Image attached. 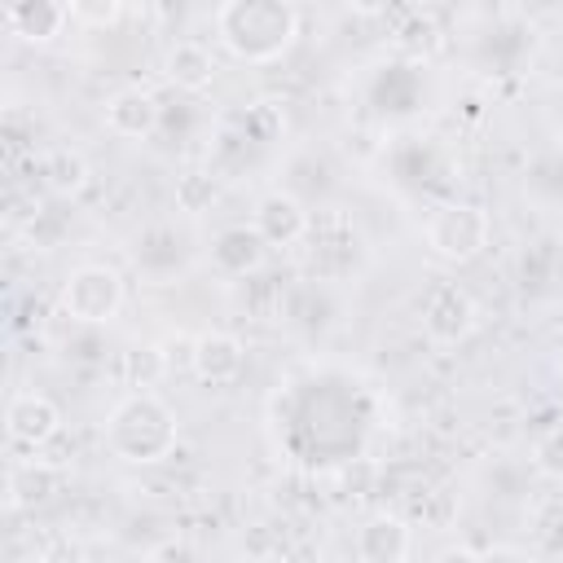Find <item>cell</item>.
<instances>
[{"mask_svg":"<svg viewBox=\"0 0 563 563\" xmlns=\"http://www.w3.org/2000/svg\"><path fill=\"white\" fill-rule=\"evenodd\" d=\"M422 238H427V246H431L440 260L466 264V260L484 255V246H488V238H493V220H488V211L475 207V202H444V207L431 211Z\"/></svg>","mask_w":563,"mask_h":563,"instance_id":"3","label":"cell"},{"mask_svg":"<svg viewBox=\"0 0 563 563\" xmlns=\"http://www.w3.org/2000/svg\"><path fill=\"white\" fill-rule=\"evenodd\" d=\"M123 277L110 264H79L57 295V308L79 325H106L123 308Z\"/></svg>","mask_w":563,"mask_h":563,"instance_id":"4","label":"cell"},{"mask_svg":"<svg viewBox=\"0 0 563 563\" xmlns=\"http://www.w3.org/2000/svg\"><path fill=\"white\" fill-rule=\"evenodd\" d=\"M176 435H180V422H176L172 405L158 400L154 391L123 396L106 418V444L114 449V457L136 462V466L163 462L176 449Z\"/></svg>","mask_w":563,"mask_h":563,"instance_id":"2","label":"cell"},{"mask_svg":"<svg viewBox=\"0 0 563 563\" xmlns=\"http://www.w3.org/2000/svg\"><path fill=\"white\" fill-rule=\"evenodd\" d=\"M435 563H484V554L479 550H471V545H444L440 554H435Z\"/></svg>","mask_w":563,"mask_h":563,"instance_id":"22","label":"cell"},{"mask_svg":"<svg viewBox=\"0 0 563 563\" xmlns=\"http://www.w3.org/2000/svg\"><path fill=\"white\" fill-rule=\"evenodd\" d=\"M308 220L312 216L303 211V202L286 189H273L255 202V229L268 246H295L299 238H308Z\"/></svg>","mask_w":563,"mask_h":563,"instance_id":"9","label":"cell"},{"mask_svg":"<svg viewBox=\"0 0 563 563\" xmlns=\"http://www.w3.org/2000/svg\"><path fill=\"white\" fill-rule=\"evenodd\" d=\"M194 378L202 387H233L246 369V347L238 334L229 330H207L194 339V361H189Z\"/></svg>","mask_w":563,"mask_h":563,"instance_id":"6","label":"cell"},{"mask_svg":"<svg viewBox=\"0 0 563 563\" xmlns=\"http://www.w3.org/2000/svg\"><path fill=\"white\" fill-rule=\"evenodd\" d=\"M220 44L251 66L277 62L299 35V9L286 0H229L216 9Z\"/></svg>","mask_w":563,"mask_h":563,"instance_id":"1","label":"cell"},{"mask_svg":"<svg viewBox=\"0 0 563 563\" xmlns=\"http://www.w3.org/2000/svg\"><path fill=\"white\" fill-rule=\"evenodd\" d=\"M413 550V528L405 515L378 510L356 528V559L361 563H405Z\"/></svg>","mask_w":563,"mask_h":563,"instance_id":"8","label":"cell"},{"mask_svg":"<svg viewBox=\"0 0 563 563\" xmlns=\"http://www.w3.org/2000/svg\"><path fill=\"white\" fill-rule=\"evenodd\" d=\"M532 471L541 479L563 484V427H550V431L537 435V444H532Z\"/></svg>","mask_w":563,"mask_h":563,"instance_id":"19","label":"cell"},{"mask_svg":"<svg viewBox=\"0 0 563 563\" xmlns=\"http://www.w3.org/2000/svg\"><path fill=\"white\" fill-rule=\"evenodd\" d=\"M40 176H44V185H48L53 194H79V189L88 185V163H84L79 150L57 145V150H48V154L40 158Z\"/></svg>","mask_w":563,"mask_h":563,"instance_id":"16","label":"cell"},{"mask_svg":"<svg viewBox=\"0 0 563 563\" xmlns=\"http://www.w3.org/2000/svg\"><path fill=\"white\" fill-rule=\"evenodd\" d=\"M163 75L185 92H207L216 84V57L198 40H176L163 57Z\"/></svg>","mask_w":563,"mask_h":563,"instance_id":"13","label":"cell"},{"mask_svg":"<svg viewBox=\"0 0 563 563\" xmlns=\"http://www.w3.org/2000/svg\"><path fill=\"white\" fill-rule=\"evenodd\" d=\"M559 330H563V295H559Z\"/></svg>","mask_w":563,"mask_h":563,"instance_id":"23","label":"cell"},{"mask_svg":"<svg viewBox=\"0 0 563 563\" xmlns=\"http://www.w3.org/2000/svg\"><path fill=\"white\" fill-rule=\"evenodd\" d=\"M559 374H563V361H559Z\"/></svg>","mask_w":563,"mask_h":563,"instance_id":"24","label":"cell"},{"mask_svg":"<svg viewBox=\"0 0 563 563\" xmlns=\"http://www.w3.org/2000/svg\"><path fill=\"white\" fill-rule=\"evenodd\" d=\"M242 128L251 132V141L268 145V141H277V136L286 132V110H282L277 101H255V106L242 114Z\"/></svg>","mask_w":563,"mask_h":563,"instance_id":"18","label":"cell"},{"mask_svg":"<svg viewBox=\"0 0 563 563\" xmlns=\"http://www.w3.org/2000/svg\"><path fill=\"white\" fill-rule=\"evenodd\" d=\"M264 251H268V242L260 238L255 224H229L211 242V264L224 277H246V273H255L264 264Z\"/></svg>","mask_w":563,"mask_h":563,"instance_id":"10","label":"cell"},{"mask_svg":"<svg viewBox=\"0 0 563 563\" xmlns=\"http://www.w3.org/2000/svg\"><path fill=\"white\" fill-rule=\"evenodd\" d=\"M57 484H62V475H57L53 462H44V457L18 462V466H9V484H4L9 488V506H35V501L53 497Z\"/></svg>","mask_w":563,"mask_h":563,"instance_id":"14","label":"cell"},{"mask_svg":"<svg viewBox=\"0 0 563 563\" xmlns=\"http://www.w3.org/2000/svg\"><path fill=\"white\" fill-rule=\"evenodd\" d=\"M475 321H479V308L471 290L457 282H440L422 303V330L431 343H462L475 330Z\"/></svg>","mask_w":563,"mask_h":563,"instance_id":"5","label":"cell"},{"mask_svg":"<svg viewBox=\"0 0 563 563\" xmlns=\"http://www.w3.org/2000/svg\"><path fill=\"white\" fill-rule=\"evenodd\" d=\"M35 563H88V545L70 532H53L44 545H40V559Z\"/></svg>","mask_w":563,"mask_h":563,"instance_id":"21","label":"cell"},{"mask_svg":"<svg viewBox=\"0 0 563 563\" xmlns=\"http://www.w3.org/2000/svg\"><path fill=\"white\" fill-rule=\"evenodd\" d=\"M158 114H163V106L145 88H119L106 101V128L114 136H150L158 128Z\"/></svg>","mask_w":563,"mask_h":563,"instance_id":"12","label":"cell"},{"mask_svg":"<svg viewBox=\"0 0 563 563\" xmlns=\"http://www.w3.org/2000/svg\"><path fill=\"white\" fill-rule=\"evenodd\" d=\"M216 198H220V180H216V172L194 167V172H180V176H176V207H180L185 216H202V211H211Z\"/></svg>","mask_w":563,"mask_h":563,"instance_id":"17","label":"cell"},{"mask_svg":"<svg viewBox=\"0 0 563 563\" xmlns=\"http://www.w3.org/2000/svg\"><path fill=\"white\" fill-rule=\"evenodd\" d=\"M163 374H167V356H163V347H154V343H132V347L119 352V383H123V387H132V391H150Z\"/></svg>","mask_w":563,"mask_h":563,"instance_id":"15","label":"cell"},{"mask_svg":"<svg viewBox=\"0 0 563 563\" xmlns=\"http://www.w3.org/2000/svg\"><path fill=\"white\" fill-rule=\"evenodd\" d=\"M4 431H9L13 444L44 449L62 431V409L40 391H18L9 400V409H4Z\"/></svg>","mask_w":563,"mask_h":563,"instance_id":"7","label":"cell"},{"mask_svg":"<svg viewBox=\"0 0 563 563\" xmlns=\"http://www.w3.org/2000/svg\"><path fill=\"white\" fill-rule=\"evenodd\" d=\"M70 4H53V0H22V4H9L4 9V26L31 44H48L66 31L70 22Z\"/></svg>","mask_w":563,"mask_h":563,"instance_id":"11","label":"cell"},{"mask_svg":"<svg viewBox=\"0 0 563 563\" xmlns=\"http://www.w3.org/2000/svg\"><path fill=\"white\" fill-rule=\"evenodd\" d=\"M418 35H422V44H427V48H435V40H440V22H435V13H431V9H405V13H400L396 40H400L405 48H413V53H418Z\"/></svg>","mask_w":563,"mask_h":563,"instance_id":"20","label":"cell"}]
</instances>
